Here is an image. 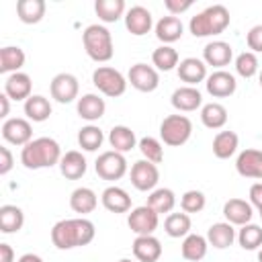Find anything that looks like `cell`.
<instances>
[{"instance_id": "cell-44", "label": "cell", "mask_w": 262, "mask_h": 262, "mask_svg": "<svg viewBox=\"0 0 262 262\" xmlns=\"http://www.w3.org/2000/svg\"><path fill=\"white\" fill-rule=\"evenodd\" d=\"M207 205V196L205 192L192 188V190H186L182 196H180V209L184 213H201Z\"/></svg>"}, {"instance_id": "cell-30", "label": "cell", "mask_w": 262, "mask_h": 262, "mask_svg": "<svg viewBox=\"0 0 262 262\" xmlns=\"http://www.w3.org/2000/svg\"><path fill=\"white\" fill-rule=\"evenodd\" d=\"M207 250H209V242H207L205 235H199V233H188L182 239V246H180V254L188 262L203 260L207 256Z\"/></svg>"}, {"instance_id": "cell-19", "label": "cell", "mask_w": 262, "mask_h": 262, "mask_svg": "<svg viewBox=\"0 0 262 262\" xmlns=\"http://www.w3.org/2000/svg\"><path fill=\"white\" fill-rule=\"evenodd\" d=\"M131 248L139 262H158L162 258V242L156 235H137Z\"/></svg>"}, {"instance_id": "cell-5", "label": "cell", "mask_w": 262, "mask_h": 262, "mask_svg": "<svg viewBox=\"0 0 262 262\" xmlns=\"http://www.w3.org/2000/svg\"><path fill=\"white\" fill-rule=\"evenodd\" d=\"M192 135V121L186 115H168L160 123V139L164 145L180 147Z\"/></svg>"}, {"instance_id": "cell-35", "label": "cell", "mask_w": 262, "mask_h": 262, "mask_svg": "<svg viewBox=\"0 0 262 262\" xmlns=\"http://www.w3.org/2000/svg\"><path fill=\"white\" fill-rule=\"evenodd\" d=\"M201 121L207 129H221L227 123V108L221 102H207L201 106Z\"/></svg>"}, {"instance_id": "cell-8", "label": "cell", "mask_w": 262, "mask_h": 262, "mask_svg": "<svg viewBox=\"0 0 262 262\" xmlns=\"http://www.w3.org/2000/svg\"><path fill=\"white\" fill-rule=\"evenodd\" d=\"M131 184L141 190V192H151L156 190L158 182H160V170L156 164L147 162V160H137L133 166H131Z\"/></svg>"}, {"instance_id": "cell-53", "label": "cell", "mask_w": 262, "mask_h": 262, "mask_svg": "<svg viewBox=\"0 0 262 262\" xmlns=\"http://www.w3.org/2000/svg\"><path fill=\"white\" fill-rule=\"evenodd\" d=\"M119 262H133V260H129V258H121Z\"/></svg>"}, {"instance_id": "cell-46", "label": "cell", "mask_w": 262, "mask_h": 262, "mask_svg": "<svg viewBox=\"0 0 262 262\" xmlns=\"http://www.w3.org/2000/svg\"><path fill=\"white\" fill-rule=\"evenodd\" d=\"M190 6H192V0H164V8L172 16H178V14L186 12Z\"/></svg>"}, {"instance_id": "cell-10", "label": "cell", "mask_w": 262, "mask_h": 262, "mask_svg": "<svg viewBox=\"0 0 262 262\" xmlns=\"http://www.w3.org/2000/svg\"><path fill=\"white\" fill-rule=\"evenodd\" d=\"M49 92H51V98L59 104H68V102H74L78 98V92H80V84H78V78L70 72H61L57 76H53L51 84H49Z\"/></svg>"}, {"instance_id": "cell-55", "label": "cell", "mask_w": 262, "mask_h": 262, "mask_svg": "<svg viewBox=\"0 0 262 262\" xmlns=\"http://www.w3.org/2000/svg\"><path fill=\"white\" fill-rule=\"evenodd\" d=\"M258 215H260V219H262V209H260V211H258Z\"/></svg>"}, {"instance_id": "cell-12", "label": "cell", "mask_w": 262, "mask_h": 262, "mask_svg": "<svg viewBox=\"0 0 262 262\" xmlns=\"http://www.w3.org/2000/svg\"><path fill=\"white\" fill-rule=\"evenodd\" d=\"M127 82L139 90V92H154L158 86H160V74L154 66H147V63H135L129 68V74H127Z\"/></svg>"}, {"instance_id": "cell-41", "label": "cell", "mask_w": 262, "mask_h": 262, "mask_svg": "<svg viewBox=\"0 0 262 262\" xmlns=\"http://www.w3.org/2000/svg\"><path fill=\"white\" fill-rule=\"evenodd\" d=\"M237 244L244 250H258L262 246V227L256 223H246L237 229Z\"/></svg>"}, {"instance_id": "cell-16", "label": "cell", "mask_w": 262, "mask_h": 262, "mask_svg": "<svg viewBox=\"0 0 262 262\" xmlns=\"http://www.w3.org/2000/svg\"><path fill=\"white\" fill-rule=\"evenodd\" d=\"M170 102L178 113H192L203 106V94L196 86H180L172 92Z\"/></svg>"}, {"instance_id": "cell-43", "label": "cell", "mask_w": 262, "mask_h": 262, "mask_svg": "<svg viewBox=\"0 0 262 262\" xmlns=\"http://www.w3.org/2000/svg\"><path fill=\"white\" fill-rule=\"evenodd\" d=\"M235 72L242 76V78H254L256 74H258V68H260V63H258V57H256V53H252V51H242L237 57H235Z\"/></svg>"}, {"instance_id": "cell-34", "label": "cell", "mask_w": 262, "mask_h": 262, "mask_svg": "<svg viewBox=\"0 0 262 262\" xmlns=\"http://www.w3.org/2000/svg\"><path fill=\"white\" fill-rule=\"evenodd\" d=\"M25 225V213L16 205H2L0 207V231L2 233H16Z\"/></svg>"}, {"instance_id": "cell-7", "label": "cell", "mask_w": 262, "mask_h": 262, "mask_svg": "<svg viewBox=\"0 0 262 262\" xmlns=\"http://www.w3.org/2000/svg\"><path fill=\"white\" fill-rule=\"evenodd\" d=\"M94 170L102 180H121L127 174L125 154H119L115 149L102 151L94 162Z\"/></svg>"}, {"instance_id": "cell-3", "label": "cell", "mask_w": 262, "mask_h": 262, "mask_svg": "<svg viewBox=\"0 0 262 262\" xmlns=\"http://www.w3.org/2000/svg\"><path fill=\"white\" fill-rule=\"evenodd\" d=\"M229 23H231L229 10L223 4H213L190 16L188 31L194 37H213V35H221L229 27Z\"/></svg>"}, {"instance_id": "cell-27", "label": "cell", "mask_w": 262, "mask_h": 262, "mask_svg": "<svg viewBox=\"0 0 262 262\" xmlns=\"http://www.w3.org/2000/svg\"><path fill=\"white\" fill-rule=\"evenodd\" d=\"M108 143L115 151L119 154H127L131 151L133 147H137V137H135V131L127 125H115L111 131H108Z\"/></svg>"}, {"instance_id": "cell-28", "label": "cell", "mask_w": 262, "mask_h": 262, "mask_svg": "<svg viewBox=\"0 0 262 262\" xmlns=\"http://www.w3.org/2000/svg\"><path fill=\"white\" fill-rule=\"evenodd\" d=\"M96 205H98V196L88 186H78L70 194V207H72V211L74 213H80L82 217L88 215V213H92L96 209Z\"/></svg>"}, {"instance_id": "cell-20", "label": "cell", "mask_w": 262, "mask_h": 262, "mask_svg": "<svg viewBox=\"0 0 262 262\" xmlns=\"http://www.w3.org/2000/svg\"><path fill=\"white\" fill-rule=\"evenodd\" d=\"M235 170L244 178H260L262 180V151L260 149H244L235 160Z\"/></svg>"}, {"instance_id": "cell-24", "label": "cell", "mask_w": 262, "mask_h": 262, "mask_svg": "<svg viewBox=\"0 0 262 262\" xmlns=\"http://www.w3.org/2000/svg\"><path fill=\"white\" fill-rule=\"evenodd\" d=\"M31 90H33V82L31 76L25 72H14L4 80V92L12 100H27L29 96H33Z\"/></svg>"}, {"instance_id": "cell-48", "label": "cell", "mask_w": 262, "mask_h": 262, "mask_svg": "<svg viewBox=\"0 0 262 262\" xmlns=\"http://www.w3.org/2000/svg\"><path fill=\"white\" fill-rule=\"evenodd\" d=\"M250 205L256 207L258 211L262 209V182H256L250 186Z\"/></svg>"}, {"instance_id": "cell-18", "label": "cell", "mask_w": 262, "mask_h": 262, "mask_svg": "<svg viewBox=\"0 0 262 262\" xmlns=\"http://www.w3.org/2000/svg\"><path fill=\"white\" fill-rule=\"evenodd\" d=\"M231 59H233V47L227 41H211L203 49V61L217 70L229 66Z\"/></svg>"}, {"instance_id": "cell-51", "label": "cell", "mask_w": 262, "mask_h": 262, "mask_svg": "<svg viewBox=\"0 0 262 262\" xmlns=\"http://www.w3.org/2000/svg\"><path fill=\"white\" fill-rule=\"evenodd\" d=\"M16 262H43V258L37 256V254H33V252H27V254H23Z\"/></svg>"}, {"instance_id": "cell-38", "label": "cell", "mask_w": 262, "mask_h": 262, "mask_svg": "<svg viewBox=\"0 0 262 262\" xmlns=\"http://www.w3.org/2000/svg\"><path fill=\"white\" fill-rule=\"evenodd\" d=\"M151 63L160 72H170V70L178 68L180 57H178V51L172 45H160L151 53Z\"/></svg>"}, {"instance_id": "cell-40", "label": "cell", "mask_w": 262, "mask_h": 262, "mask_svg": "<svg viewBox=\"0 0 262 262\" xmlns=\"http://www.w3.org/2000/svg\"><path fill=\"white\" fill-rule=\"evenodd\" d=\"M104 141V133L96 125H86L78 131V145L84 151H96Z\"/></svg>"}, {"instance_id": "cell-15", "label": "cell", "mask_w": 262, "mask_h": 262, "mask_svg": "<svg viewBox=\"0 0 262 262\" xmlns=\"http://www.w3.org/2000/svg\"><path fill=\"white\" fill-rule=\"evenodd\" d=\"M176 72H178V78L184 82V86H196V84L205 82L207 76H209L207 74V63L203 59H199V57L180 59Z\"/></svg>"}, {"instance_id": "cell-9", "label": "cell", "mask_w": 262, "mask_h": 262, "mask_svg": "<svg viewBox=\"0 0 262 262\" xmlns=\"http://www.w3.org/2000/svg\"><path fill=\"white\" fill-rule=\"evenodd\" d=\"M158 223H160V215L147 205L131 209L127 217V225L135 235H154V231L158 229Z\"/></svg>"}, {"instance_id": "cell-1", "label": "cell", "mask_w": 262, "mask_h": 262, "mask_svg": "<svg viewBox=\"0 0 262 262\" xmlns=\"http://www.w3.org/2000/svg\"><path fill=\"white\" fill-rule=\"evenodd\" d=\"M96 235V227L86 217L61 219L51 227V242L57 250H74L88 246Z\"/></svg>"}, {"instance_id": "cell-4", "label": "cell", "mask_w": 262, "mask_h": 262, "mask_svg": "<svg viewBox=\"0 0 262 262\" xmlns=\"http://www.w3.org/2000/svg\"><path fill=\"white\" fill-rule=\"evenodd\" d=\"M82 45L86 55L96 61V63H104L108 59H113L115 55V45H113V35L104 25H88L82 31Z\"/></svg>"}, {"instance_id": "cell-11", "label": "cell", "mask_w": 262, "mask_h": 262, "mask_svg": "<svg viewBox=\"0 0 262 262\" xmlns=\"http://www.w3.org/2000/svg\"><path fill=\"white\" fill-rule=\"evenodd\" d=\"M2 137L4 141L12 143V145H20L25 147L29 141H33V127L29 119L23 117H10L2 123Z\"/></svg>"}, {"instance_id": "cell-31", "label": "cell", "mask_w": 262, "mask_h": 262, "mask_svg": "<svg viewBox=\"0 0 262 262\" xmlns=\"http://www.w3.org/2000/svg\"><path fill=\"white\" fill-rule=\"evenodd\" d=\"M45 0H18L16 2V16L25 25H37L45 16Z\"/></svg>"}, {"instance_id": "cell-14", "label": "cell", "mask_w": 262, "mask_h": 262, "mask_svg": "<svg viewBox=\"0 0 262 262\" xmlns=\"http://www.w3.org/2000/svg\"><path fill=\"white\" fill-rule=\"evenodd\" d=\"M125 27L131 35L135 37H141V35H147L154 27V16L151 12L145 8V6H131L127 12H125Z\"/></svg>"}, {"instance_id": "cell-47", "label": "cell", "mask_w": 262, "mask_h": 262, "mask_svg": "<svg viewBox=\"0 0 262 262\" xmlns=\"http://www.w3.org/2000/svg\"><path fill=\"white\" fill-rule=\"evenodd\" d=\"M12 166H14L12 154H10V149H8L6 145H2V147H0V174L6 176V174L12 170Z\"/></svg>"}, {"instance_id": "cell-39", "label": "cell", "mask_w": 262, "mask_h": 262, "mask_svg": "<svg viewBox=\"0 0 262 262\" xmlns=\"http://www.w3.org/2000/svg\"><path fill=\"white\" fill-rule=\"evenodd\" d=\"M190 215L188 213H168L164 221V231L170 237H186L190 233Z\"/></svg>"}, {"instance_id": "cell-52", "label": "cell", "mask_w": 262, "mask_h": 262, "mask_svg": "<svg viewBox=\"0 0 262 262\" xmlns=\"http://www.w3.org/2000/svg\"><path fill=\"white\" fill-rule=\"evenodd\" d=\"M258 262H262V250H258Z\"/></svg>"}, {"instance_id": "cell-33", "label": "cell", "mask_w": 262, "mask_h": 262, "mask_svg": "<svg viewBox=\"0 0 262 262\" xmlns=\"http://www.w3.org/2000/svg\"><path fill=\"white\" fill-rule=\"evenodd\" d=\"M237 145H239V137H237L235 131H219L213 137V145L211 147H213L215 158L227 160L237 151Z\"/></svg>"}, {"instance_id": "cell-25", "label": "cell", "mask_w": 262, "mask_h": 262, "mask_svg": "<svg viewBox=\"0 0 262 262\" xmlns=\"http://www.w3.org/2000/svg\"><path fill=\"white\" fill-rule=\"evenodd\" d=\"M237 239V231L231 223L227 221H219V223H213L209 229H207V242L209 246L217 248V250H225L229 248L233 242Z\"/></svg>"}, {"instance_id": "cell-50", "label": "cell", "mask_w": 262, "mask_h": 262, "mask_svg": "<svg viewBox=\"0 0 262 262\" xmlns=\"http://www.w3.org/2000/svg\"><path fill=\"white\" fill-rule=\"evenodd\" d=\"M0 262H14V250L10 244H0Z\"/></svg>"}, {"instance_id": "cell-21", "label": "cell", "mask_w": 262, "mask_h": 262, "mask_svg": "<svg viewBox=\"0 0 262 262\" xmlns=\"http://www.w3.org/2000/svg\"><path fill=\"white\" fill-rule=\"evenodd\" d=\"M57 166H59L61 176H66L68 180H78V178H82V176L86 174V170H88V162H86V158L82 156V151H78V149L66 151V154L61 156V160H59Z\"/></svg>"}, {"instance_id": "cell-54", "label": "cell", "mask_w": 262, "mask_h": 262, "mask_svg": "<svg viewBox=\"0 0 262 262\" xmlns=\"http://www.w3.org/2000/svg\"><path fill=\"white\" fill-rule=\"evenodd\" d=\"M258 82H260V86H262V72H260V78H258Z\"/></svg>"}, {"instance_id": "cell-49", "label": "cell", "mask_w": 262, "mask_h": 262, "mask_svg": "<svg viewBox=\"0 0 262 262\" xmlns=\"http://www.w3.org/2000/svg\"><path fill=\"white\" fill-rule=\"evenodd\" d=\"M8 113H10V98H8L6 92H2V94H0V117L6 121V119H10Z\"/></svg>"}, {"instance_id": "cell-17", "label": "cell", "mask_w": 262, "mask_h": 262, "mask_svg": "<svg viewBox=\"0 0 262 262\" xmlns=\"http://www.w3.org/2000/svg\"><path fill=\"white\" fill-rule=\"evenodd\" d=\"M76 111H78L80 119H84V121H88V123L92 125L94 121H98V119L104 117L106 102H104L102 96L88 92V94H82V96L78 98V102H76Z\"/></svg>"}, {"instance_id": "cell-42", "label": "cell", "mask_w": 262, "mask_h": 262, "mask_svg": "<svg viewBox=\"0 0 262 262\" xmlns=\"http://www.w3.org/2000/svg\"><path fill=\"white\" fill-rule=\"evenodd\" d=\"M137 147H139L143 160H147V162H151L156 166L164 160V143L160 139H156V137H149V135L147 137H141L139 143H137Z\"/></svg>"}, {"instance_id": "cell-29", "label": "cell", "mask_w": 262, "mask_h": 262, "mask_svg": "<svg viewBox=\"0 0 262 262\" xmlns=\"http://www.w3.org/2000/svg\"><path fill=\"white\" fill-rule=\"evenodd\" d=\"M23 111H25V115H27L29 121L43 123V121H47L51 117V102L43 94H33V96H29L25 100Z\"/></svg>"}, {"instance_id": "cell-2", "label": "cell", "mask_w": 262, "mask_h": 262, "mask_svg": "<svg viewBox=\"0 0 262 262\" xmlns=\"http://www.w3.org/2000/svg\"><path fill=\"white\" fill-rule=\"evenodd\" d=\"M61 147L53 137H37L20 149V164L27 170H41L59 164Z\"/></svg>"}, {"instance_id": "cell-6", "label": "cell", "mask_w": 262, "mask_h": 262, "mask_svg": "<svg viewBox=\"0 0 262 262\" xmlns=\"http://www.w3.org/2000/svg\"><path fill=\"white\" fill-rule=\"evenodd\" d=\"M92 84L98 88V92H102L104 96L108 98H117V96H123L125 90H127V78L111 68V66H98L94 72H92Z\"/></svg>"}, {"instance_id": "cell-22", "label": "cell", "mask_w": 262, "mask_h": 262, "mask_svg": "<svg viewBox=\"0 0 262 262\" xmlns=\"http://www.w3.org/2000/svg\"><path fill=\"white\" fill-rule=\"evenodd\" d=\"M100 203L111 213H127V211H131V196H129V192L125 188H121V186H115V184L106 186L102 190Z\"/></svg>"}, {"instance_id": "cell-13", "label": "cell", "mask_w": 262, "mask_h": 262, "mask_svg": "<svg viewBox=\"0 0 262 262\" xmlns=\"http://www.w3.org/2000/svg\"><path fill=\"white\" fill-rule=\"evenodd\" d=\"M205 88L213 98H227L237 90V82H235L233 74H229L225 70H215L213 74L207 76Z\"/></svg>"}, {"instance_id": "cell-36", "label": "cell", "mask_w": 262, "mask_h": 262, "mask_svg": "<svg viewBox=\"0 0 262 262\" xmlns=\"http://www.w3.org/2000/svg\"><path fill=\"white\" fill-rule=\"evenodd\" d=\"M94 12H96L98 20H102V23H117L127 12V8H125L123 0H96Z\"/></svg>"}, {"instance_id": "cell-45", "label": "cell", "mask_w": 262, "mask_h": 262, "mask_svg": "<svg viewBox=\"0 0 262 262\" xmlns=\"http://www.w3.org/2000/svg\"><path fill=\"white\" fill-rule=\"evenodd\" d=\"M246 43H248V47H250L252 53H262V25H254L248 31Z\"/></svg>"}, {"instance_id": "cell-37", "label": "cell", "mask_w": 262, "mask_h": 262, "mask_svg": "<svg viewBox=\"0 0 262 262\" xmlns=\"http://www.w3.org/2000/svg\"><path fill=\"white\" fill-rule=\"evenodd\" d=\"M145 205L151 207L158 215H162V213H172V209H174V205H176V194H174L172 188H166V186H164V188H156V190L149 192Z\"/></svg>"}, {"instance_id": "cell-32", "label": "cell", "mask_w": 262, "mask_h": 262, "mask_svg": "<svg viewBox=\"0 0 262 262\" xmlns=\"http://www.w3.org/2000/svg\"><path fill=\"white\" fill-rule=\"evenodd\" d=\"M25 51L18 45H6L0 49V74H14L20 72V68L25 66Z\"/></svg>"}, {"instance_id": "cell-26", "label": "cell", "mask_w": 262, "mask_h": 262, "mask_svg": "<svg viewBox=\"0 0 262 262\" xmlns=\"http://www.w3.org/2000/svg\"><path fill=\"white\" fill-rule=\"evenodd\" d=\"M154 31H156V37H158L164 45H170V43H174V41H178V39L182 37L184 25H182V20H180L178 16L168 14V16H162V18L156 23Z\"/></svg>"}, {"instance_id": "cell-23", "label": "cell", "mask_w": 262, "mask_h": 262, "mask_svg": "<svg viewBox=\"0 0 262 262\" xmlns=\"http://www.w3.org/2000/svg\"><path fill=\"white\" fill-rule=\"evenodd\" d=\"M223 215H225V221L231 223V225H246V223H252V217H254V209L248 201L244 199H229L225 201L223 205Z\"/></svg>"}]
</instances>
